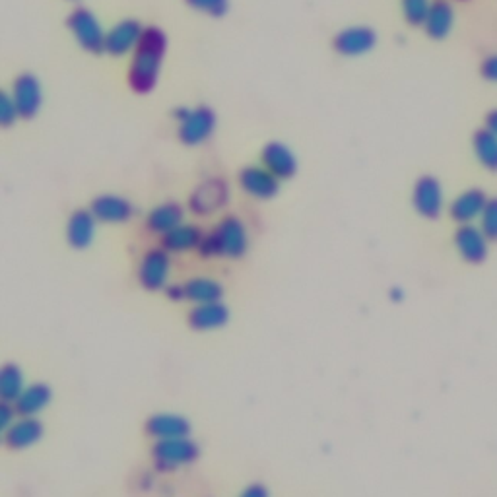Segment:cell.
Returning <instances> with one entry per match:
<instances>
[{"label": "cell", "mask_w": 497, "mask_h": 497, "mask_svg": "<svg viewBox=\"0 0 497 497\" xmlns=\"http://www.w3.org/2000/svg\"><path fill=\"white\" fill-rule=\"evenodd\" d=\"M167 45V35L162 28L146 26L127 70V84L137 95H148L157 88Z\"/></svg>", "instance_id": "obj_1"}, {"label": "cell", "mask_w": 497, "mask_h": 497, "mask_svg": "<svg viewBox=\"0 0 497 497\" xmlns=\"http://www.w3.org/2000/svg\"><path fill=\"white\" fill-rule=\"evenodd\" d=\"M249 249V234L237 216H224L210 234H204L199 254L204 259H241Z\"/></svg>", "instance_id": "obj_2"}, {"label": "cell", "mask_w": 497, "mask_h": 497, "mask_svg": "<svg viewBox=\"0 0 497 497\" xmlns=\"http://www.w3.org/2000/svg\"><path fill=\"white\" fill-rule=\"evenodd\" d=\"M173 119L177 120V138L185 146H200L209 142L217 127V117L209 105H199L195 109L177 107Z\"/></svg>", "instance_id": "obj_3"}, {"label": "cell", "mask_w": 497, "mask_h": 497, "mask_svg": "<svg viewBox=\"0 0 497 497\" xmlns=\"http://www.w3.org/2000/svg\"><path fill=\"white\" fill-rule=\"evenodd\" d=\"M67 28L82 51L90 55L105 53L107 31L103 30L100 18L86 6H76L67 18Z\"/></svg>", "instance_id": "obj_4"}, {"label": "cell", "mask_w": 497, "mask_h": 497, "mask_svg": "<svg viewBox=\"0 0 497 497\" xmlns=\"http://www.w3.org/2000/svg\"><path fill=\"white\" fill-rule=\"evenodd\" d=\"M150 455L157 470L172 472L195 463L200 451H199V445L192 439L177 438V439L155 441L152 445Z\"/></svg>", "instance_id": "obj_5"}, {"label": "cell", "mask_w": 497, "mask_h": 497, "mask_svg": "<svg viewBox=\"0 0 497 497\" xmlns=\"http://www.w3.org/2000/svg\"><path fill=\"white\" fill-rule=\"evenodd\" d=\"M229 202V185L222 177H210L202 181L191 192L189 197V210L200 216L210 217L217 212H222Z\"/></svg>", "instance_id": "obj_6"}, {"label": "cell", "mask_w": 497, "mask_h": 497, "mask_svg": "<svg viewBox=\"0 0 497 497\" xmlns=\"http://www.w3.org/2000/svg\"><path fill=\"white\" fill-rule=\"evenodd\" d=\"M172 257L165 249H148L137 266V280L146 292H162L169 284Z\"/></svg>", "instance_id": "obj_7"}, {"label": "cell", "mask_w": 497, "mask_h": 497, "mask_svg": "<svg viewBox=\"0 0 497 497\" xmlns=\"http://www.w3.org/2000/svg\"><path fill=\"white\" fill-rule=\"evenodd\" d=\"M12 100L16 103L20 119L31 120L40 115L43 107V88L33 72H20L12 82Z\"/></svg>", "instance_id": "obj_8"}, {"label": "cell", "mask_w": 497, "mask_h": 497, "mask_svg": "<svg viewBox=\"0 0 497 497\" xmlns=\"http://www.w3.org/2000/svg\"><path fill=\"white\" fill-rule=\"evenodd\" d=\"M144 30H146V26L137 18H125L117 22L115 26L107 31L105 53L115 58L135 53L144 35Z\"/></svg>", "instance_id": "obj_9"}, {"label": "cell", "mask_w": 497, "mask_h": 497, "mask_svg": "<svg viewBox=\"0 0 497 497\" xmlns=\"http://www.w3.org/2000/svg\"><path fill=\"white\" fill-rule=\"evenodd\" d=\"M443 187L433 175H422L412 189V206L426 220H438L443 212Z\"/></svg>", "instance_id": "obj_10"}, {"label": "cell", "mask_w": 497, "mask_h": 497, "mask_svg": "<svg viewBox=\"0 0 497 497\" xmlns=\"http://www.w3.org/2000/svg\"><path fill=\"white\" fill-rule=\"evenodd\" d=\"M237 183L254 200H271L280 191V179L262 165H245L237 175Z\"/></svg>", "instance_id": "obj_11"}, {"label": "cell", "mask_w": 497, "mask_h": 497, "mask_svg": "<svg viewBox=\"0 0 497 497\" xmlns=\"http://www.w3.org/2000/svg\"><path fill=\"white\" fill-rule=\"evenodd\" d=\"M377 45V31L369 26H350L333 38V49L342 57L368 55Z\"/></svg>", "instance_id": "obj_12"}, {"label": "cell", "mask_w": 497, "mask_h": 497, "mask_svg": "<svg viewBox=\"0 0 497 497\" xmlns=\"http://www.w3.org/2000/svg\"><path fill=\"white\" fill-rule=\"evenodd\" d=\"M259 157L261 165L269 169V172L280 181L292 179L297 173V157L284 142L272 140L269 144H264Z\"/></svg>", "instance_id": "obj_13"}, {"label": "cell", "mask_w": 497, "mask_h": 497, "mask_svg": "<svg viewBox=\"0 0 497 497\" xmlns=\"http://www.w3.org/2000/svg\"><path fill=\"white\" fill-rule=\"evenodd\" d=\"M95 220L103 224H127L135 216V204L120 195H100L90 202Z\"/></svg>", "instance_id": "obj_14"}, {"label": "cell", "mask_w": 497, "mask_h": 497, "mask_svg": "<svg viewBox=\"0 0 497 497\" xmlns=\"http://www.w3.org/2000/svg\"><path fill=\"white\" fill-rule=\"evenodd\" d=\"M144 431H146L148 438H152L155 441L189 438L191 423L183 416L162 412V414H154L146 420V423H144Z\"/></svg>", "instance_id": "obj_15"}, {"label": "cell", "mask_w": 497, "mask_h": 497, "mask_svg": "<svg viewBox=\"0 0 497 497\" xmlns=\"http://www.w3.org/2000/svg\"><path fill=\"white\" fill-rule=\"evenodd\" d=\"M455 245L466 262L480 264L488 257V237L484 235L482 229L465 224L457 229Z\"/></svg>", "instance_id": "obj_16"}, {"label": "cell", "mask_w": 497, "mask_h": 497, "mask_svg": "<svg viewBox=\"0 0 497 497\" xmlns=\"http://www.w3.org/2000/svg\"><path fill=\"white\" fill-rule=\"evenodd\" d=\"M95 226H98V220H95V216L90 209H80L72 212L67 224L68 245L76 251H86L95 239Z\"/></svg>", "instance_id": "obj_17"}, {"label": "cell", "mask_w": 497, "mask_h": 497, "mask_svg": "<svg viewBox=\"0 0 497 497\" xmlns=\"http://www.w3.org/2000/svg\"><path fill=\"white\" fill-rule=\"evenodd\" d=\"M189 326L197 333H210L224 329L229 321V309L222 301L204 303V306H195L187 315Z\"/></svg>", "instance_id": "obj_18"}, {"label": "cell", "mask_w": 497, "mask_h": 497, "mask_svg": "<svg viewBox=\"0 0 497 497\" xmlns=\"http://www.w3.org/2000/svg\"><path fill=\"white\" fill-rule=\"evenodd\" d=\"M185 220V209L183 204H179L175 200H167L154 206L150 214L146 216V227L148 232L155 235H165L169 232H173L175 227L183 226Z\"/></svg>", "instance_id": "obj_19"}, {"label": "cell", "mask_w": 497, "mask_h": 497, "mask_svg": "<svg viewBox=\"0 0 497 497\" xmlns=\"http://www.w3.org/2000/svg\"><path fill=\"white\" fill-rule=\"evenodd\" d=\"M43 438V423L38 418L22 416L4 431V443L12 451H23Z\"/></svg>", "instance_id": "obj_20"}, {"label": "cell", "mask_w": 497, "mask_h": 497, "mask_svg": "<svg viewBox=\"0 0 497 497\" xmlns=\"http://www.w3.org/2000/svg\"><path fill=\"white\" fill-rule=\"evenodd\" d=\"M488 197L484 195V191L480 189H468L465 191L463 195H458L453 202L451 209H448V214L455 222L458 224H470L472 220H476V217L482 216L484 209H486L488 204Z\"/></svg>", "instance_id": "obj_21"}, {"label": "cell", "mask_w": 497, "mask_h": 497, "mask_svg": "<svg viewBox=\"0 0 497 497\" xmlns=\"http://www.w3.org/2000/svg\"><path fill=\"white\" fill-rule=\"evenodd\" d=\"M51 398H53V391L51 386L47 383H33L30 386H26L23 389L22 396L16 400L14 406H16V412L20 416H26V418H35L38 414H41V412L51 404Z\"/></svg>", "instance_id": "obj_22"}, {"label": "cell", "mask_w": 497, "mask_h": 497, "mask_svg": "<svg viewBox=\"0 0 497 497\" xmlns=\"http://www.w3.org/2000/svg\"><path fill=\"white\" fill-rule=\"evenodd\" d=\"M453 26H455V10L451 3H447V0H433L428 20L423 23V30H426L428 38L441 41L448 38Z\"/></svg>", "instance_id": "obj_23"}, {"label": "cell", "mask_w": 497, "mask_h": 497, "mask_svg": "<svg viewBox=\"0 0 497 497\" xmlns=\"http://www.w3.org/2000/svg\"><path fill=\"white\" fill-rule=\"evenodd\" d=\"M202 237H204V234L199 226L183 224V226L175 227L173 232H169L162 237V249H165L169 254L195 251V249H199Z\"/></svg>", "instance_id": "obj_24"}, {"label": "cell", "mask_w": 497, "mask_h": 497, "mask_svg": "<svg viewBox=\"0 0 497 497\" xmlns=\"http://www.w3.org/2000/svg\"><path fill=\"white\" fill-rule=\"evenodd\" d=\"M183 286H185V301H191L192 306H204V303L222 301V296H224V286L206 276L191 278V280H187Z\"/></svg>", "instance_id": "obj_25"}, {"label": "cell", "mask_w": 497, "mask_h": 497, "mask_svg": "<svg viewBox=\"0 0 497 497\" xmlns=\"http://www.w3.org/2000/svg\"><path fill=\"white\" fill-rule=\"evenodd\" d=\"M472 148H475L476 160L488 169L497 173V137L492 135L488 129H480L472 137Z\"/></svg>", "instance_id": "obj_26"}, {"label": "cell", "mask_w": 497, "mask_h": 497, "mask_svg": "<svg viewBox=\"0 0 497 497\" xmlns=\"http://www.w3.org/2000/svg\"><path fill=\"white\" fill-rule=\"evenodd\" d=\"M26 385H23V373L14 363H6L0 369V400L14 404L22 396Z\"/></svg>", "instance_id": "obj_27"}, {"label": "cell", "mask_w": 497, "mask_h": 497, "mask_svg": "<svg viewBox=\"0 0 497 497\" xmlns=\"http://www.w3.org/2000/svg\"><path fill=\"white\" fill-rule=\"evenodd\" d=\"M433 0H400V8H403V16L410 26H423L428 20Z\"/></svg>", "instance_id": "obj_28"}, {"label": "cell", "mask_w": 497, "mask_h": 497, "mask_svg": "<svg viewBox=\"0 0 497 497\" xmlns=\"http://www.w3.org/2000/svg\"><path fill=\"white\" fill-rule=\"evenodd\" d=\"M183 3L209 18H224L232 6V0H183Z\"/></svg>", "instance_id": "obj_29"}, {"label": "cell", "mask_w": 497, "mask_h": 497, "mask_svg": "<svg viewBox=\"0 0 497 497\" xmlns=\"http://www.w3.org/2000/svg\"><path fill=\"white\" fill-rule=\"evenodd\" d=\"M482 232L488 239H497V199H490L482 216Z\"/></svg>", "instance_id": "obj_30"}, {"label": "cell", "mask_w": 497, "mask_h": 497, "mask_svg": "<svg viewBox=\"0 0 497 497\" xmlns=\"http://www.w3.org/2000/svg\"><path fill=\"white\" fill-rule=\"evenodd\" d=\"M16 119H20V113L14 100H12V93L3 92L0 93V125L4 129H10L16 123Z\"/></svg>", "instance_id": "obj_31"}, {"label": "cell", "mask_w": 497, "mask_h": 497, "mask_svg": "<svg viewBox=\"0 0 497 497\" xmlns=\"http://www.w3.org/2000/svg\"><path fill=\"white\" fill-rule=\"evenodd\" d=\"M16 406L6 400H0V430L6 431L16 422Z\"/></svg>", "instance_id": "obj_32"}, {"label": "cell", "mask_w": 497, "mask_h": 497, "mask_svg": "<svg viewBox=\"0 0 497 497\" xmlns=\"http://www.w3.org/2000/svg\"><path fill=\"white\" fill-rule=\"evenodd\" d=\"M482 76L490 80V82H497V55H492L488 58H484V63L480 67Z\"/></svg>", "instance_id": "obj_33"}, {"label": "cell", "mask_w": 497, "mask_h": 497, "mask_svg": "<svg viewBox=\"0 0 497 497\" xmlns=\"http://www.w3.org/2000/svg\"><path fill=\"white\" fill-rule=\"evenodd\" d=\"M239 497H271L269 490H266L262 484H251L244 492H241Z\"/></svg>", "instance_id": "obj_34"}, {"label": "cell", "mask_w": 497, "mask_h": 497, "mask_svg": "<svg viewBox=\"0 0 497 497\" xmlns=\"http://www.w3.org/2000/svg\"><path fill=\"white\" fill-rule=\"evenodd\" d=\"M167 299L172 301H185V286L183 284H172L165 288Z\"/></svg>", "instance_id": "obj_35"}, {"label": "cell", "mask_w": 497, "mask_h": 497, "mask_svg": "<svg viewBox=\"0 0 497 497\" xmlns=\"http://www.w3.org/2000/svg\"><path fill=\"white\" fill-rule=\"evenodd\" d=\"M486 129L492 132V135L497 137V109H493V111L486 115Z\"/></svg>", "instance_id": "obj_36"}, {"label": "cell", "mask_w": 497, "mask_h": 497, "mask_svg": "<svg viewBox=\"0 0 497 497\" xmlns=\"http://www.w3.org/2000/svg\"><path fill=\"white\" fill-rule=\"evenodd\" d=\"M70 3H78V0H70Z\"/></svg>", "instance_id": "obj_37"}]
</instances>
